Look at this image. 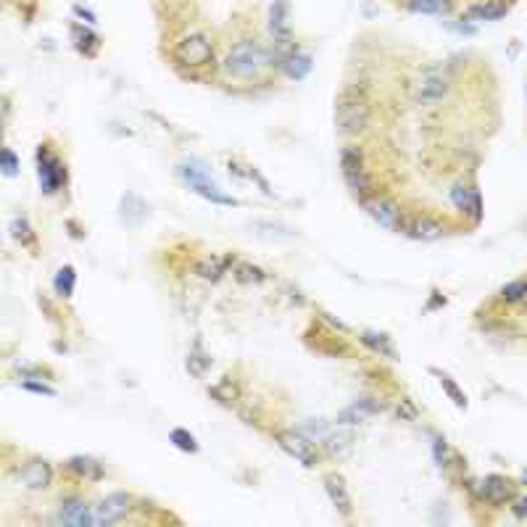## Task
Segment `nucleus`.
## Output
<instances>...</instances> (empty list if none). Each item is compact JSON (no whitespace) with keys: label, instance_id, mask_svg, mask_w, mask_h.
<instances>
[{"label":"nucleus","instance_id":"obj_15","mask_svg":"<svg viewBox=\"0 0 527 527\" xmlns=\"http://www.w3.org/2000/svg\"><path fill=\"white\" fill-rule=\"evenodd\" d=\"M227 266H230V261H227V259H221V256H206V259H200V261H198L196 272L203 277V280L217 282V280H221V277H224Z\"/></svg>","mask_w":527,"mask_h":527},{"label":"nucleus","instance_id":"obj_29","mask_svg":"<svg viewBox=\"0 0 527 527\" xmlns=\"http://www.w3.org/2000/svg\"><path fill=\"white\" fill-rule=\"evenodd\" d=\"M364 343H369L374 351L390 356V345H388V341H385L383 335H372V332H367V335H364Z\"/></svg>","mask_w":527,"mask_h":527},{"label":"nucleus","instance_id":"obj_23","mask_svg":"<svg viewBox=\"0 0 527 527\" xmlns=\"http://www.w3.org/2000/svg\"><path fill=\"white\" fill-rule=\"evenodd\" d=\"M308 69H311V64H308L306 55H290V58L285 61V71L290 74V77H296V79L303 77Z\"/></svg>","mask_w":527,"mask_h":527},{"label":"nucleus","instance_id":"obj_10","mask_svg":"<svg viewBox=\"0 0 527 527\" xmlns=\"http://www.w3.org/2000/svg\"><path fill=\"white\" fill-rule=\"evenodd\" d=\"M451 200H453V206H456L461 214L472 217L474 221L483 217V200H480V193H477L474 187L464 185V182L453 185L451 187Z\"/></svg>","mask_w":527,"mask_h":527},{"label":"nucleus","instance_id":"obj_30","mask_svg":"<svg viewBox=\"0 0 527 527\" xmlns=\"http://www.w3.org/2000/svg\"><path fill=\"white\" fill-rule=\"evenodd\" d=\"M3 172H6L8 177H13L16 172H19V158L13 156L11 148H6V151H3Z\"/></svg>","mask_w":527,"mask_h":527},{"label":"nucleus","instance_id":"obj_17","mask_svg":"<svg viewBox=\"0 0 527 527\" xmlns=\"http://www.w3.org/2000/svg\"><path fill=\"white\" fill-rule=\"evenodd\" d=\"M69 470L79 474V477H85V480H100L103 477V467L95 459H90V456H74L69 461Z\"/></svg>","mask_w":527,"mask_h":527},{"label":"nucleus","instance_id":"obj_9","mask_svg":"<svg viewBox=\"0 0 527 527\" xmlns=\"http://www.w3.org/2000/svg\"><path fill=\"white\" fill-rule=\"evenodd\" d=\"M132 509V498L124 493H114L106 495L98 506H95V527H109L114 522H119L130 514Z\"/></svg>","mask_w":527,"mask_h":527},{"label":"nucleus","instance_id":"obj_12","mask_svg":"<svg viewBox=\"0 0 527 527\" xmlns=\"http://www.w3.org/2000/svg\"><path fill=\"white\" fill-rule=\"evenodd\" d=\"M19 480H22L27 488L40 491V488H48V485H50V480H53V470H50L48 461H29L22 472H19Z\"/></svg>","mask_w":527,"mask_h":527},{"label":"nucleus","instance_id":"obj_7","mask_svg":"<svg viewBox=\"0 0 527 527\" xmlns=\"http://www.w3.org/2000/svg\"><path fill=\"white\" fill-rule=\"evenodd\" d=\"M211 53H214V48H211V40L206 34H190V37H185L182 43L177 45V58L185 66L209 64Z\"/></svg>","mask_w":527,"mask_h":527},{"label":"nucleus","instance_id":"obj_22","mask_svg":"<svg viewBox=\"0 0 527 527\" xmlns=\"http://www.w3.org/2000/svg\"><path fill=\"white\" fill-rule=\"evenodd\" d=\"M55 290H58V296H64V298H69L74 293V269H71V266H64V269L58 272V277H55Z\"/></svg>","mask_w":527,"mask_h":527},{"label":"nucleus","instance_id":"obj_26","mask_svg":"<svg viewBox=\"0 0 527 527\" xmlns=\"http://www.w3.org/2000/svg\"><path fill=\"white\" fill-rule=\"evenodd\" d=\"M409 8L417 13H438L440 8H446L443 0H409Z\"/></svg>","mask_w":527,"mask_h":527},{"label":"nucleus","instance_id":"obj_4","mask_svg":"<svg viewBox=\"0 0 527 527\" xmlns=\"http://www.w3.org/2000/svg\"><path fill=\"white\" fill-rule=\"evenodd\" d=\"M369 124V106L364 100H343L338 109V130L341 135H359Z\"/></svg>","mask_w":527,"mask_h":527},{"label":"nucleus","instance_id":"obj_20","mask_svg":"<svg viewBox=\"0 0 527 527\" xmlns=\"http://www.w3.org/2000/svg\"><path fill=\"white\" fill-rule=\"evenodd\" d=\"M501 301L506 303H522L527 301V280H514L501 287Z\"/></svg>","mask_w":527,"mask_h":527},{"label":"nucleus","instance_id":"obj_8","mask_svg":"<svg viewBox=\"0 0 527 527\" xmlns=\"http://www.w3.org/2000/svg\"><path fill=\"white\" fill-rule=\"evenodd\" d=\"M55 522L66 527H90L95 525V506H88L82 498H69L58 506Z\"/></svg>","mask_w":527,"mask_h":527},{"label":"nucleus","instance_id":"obj_28","mask_svg":"<svg viewBox=\"0 0 527 527\" xmlns=\"http://www.w3.org/2000/svg\"><path fill=\"white\" fill-rule=\"evenodd\" d=\"M440 385H443V388L449 390V395L453 398V404H456V406H464V404H467V398H464V395L459 393V388H456V385L451 383V377H446V374H440Z\"/></svg>","mask_w":527,"mask_h":527},{"label":"nucleus","instance_id":"obj_32","mask_svg":"<svg viewBox=\"0 0 527 527\" xmlns=\"http://www.w3.org/2000/svg\"><path fill=\"white\" fill-rule=\"evenodd\" d=\"M24 388H27V390H34V393H43V395H55V390H53V388H48V385L24 383Z\"/></svg>","mask_w":527,"mask_h":527},{"label":"nucleus","instance_id":"obj_13","mask_svg":"<svg viewBox=\"0 0 527 527\" xmlns=\"http://www.w3.org/2000/svg\"><path fill=\"white\" fill-rule=\"evenodd\" d=\"M64 179H66V174H64V169H61V164L55 161L53 156H48L43 151V153H40V182H43V190L45 193H55Z\"/></svg>","mask_w":527,"mask_h":527},{"label":"nucleus","instance_id":"obj_6","mask_svg":"<svg viewBox=\"0 0 527 527\" xmlns=\"http://www.w3.org/2000/svg\"><path fill=\"white\" fill-rule=\"evenodd\" d=\"M367 211L380 227L385 230H393V232H404L406 230V221H404V214L398 209V203L390 200V198H374L367 203Z\"/></svg>","mask_w":527,"mask_h":527},{"label":"nucleus","instance_id":"obj_11","mask_svg":"<svg viewBox=\"0 0 527 527\" xmlns=\"http://www.w3.org/2000/svg\"><path fill=\"white\" fill-rule=\"evenodd\" d=\"M480 495L488 504H506V501L514 498V483L501 477V474H491L480 483Z\"/></svg>","mask_w":527,"mask_h":527},{"label":"nucleus","instance_id":"obj_27","mask_svg":"<svg viewBox=\"0 0 527 527\" xmlns=\"http://www.w3.org/2000/svg\"><path fill=\"white\" fill-rule=\"evenodd\" d=\"M11 232H13V238H16V240L32 242V227H29V221H27V219H13Z\"/></svg>","mask_w":527,"mask_h":527},{"label":"nucleus","instance_id":"obj_18","mask_svg":"<svg viewBox=\"0 0 527 527\" xmlns=\"http://www.w3.org/2000/svg\"><path fill=\"white\" fill-rule=\"evenodd\" d=\"M506 13V6L501 3H493V0H485V3H477L470 8V19L474 22H493V19H501Z\"/></svg>","mask_w":527,"mask_h":527},{"label":"nucleus","instance_id":"obj_1","mask_svg":"<svg viewBox=\"0 0 527 527\" xmlns=\"http://www.w3.org/2000/svg\"><path fill=\"white\" fill-rule=\"evenodd\" d=\"M266 61H269V55L259 43H240L235 45L227 53V58H224V71L230 77L251 79L256 74H261Z\"/></svg>","mask_w":527,"mask_h":527},{"label":"nucleus","instance_id":"obj_31","mask_svg":"<svg viewBox=\"0 0 527 527\" xmlns=\"http://www.w3.org/2000/svg\"><path fill=\"white\" fill-rule=\"evenodd\" d=\"M512 512L519 519H527V495H519V498H512Z\"/></svg>","mask_w":527,"mask_h":527},{"label":"nucleus","instance_id":"obj_5","mask_svg":"<svg viewBox=\"0 0 527 527\" xmlns=\"http://www.w3.org/2000/svg\"><path fill=\"white\" fill-rule=\"evenodd\" d=\"M275 440L280 443V449L285 451V453H290L296 461H301L303 467H314L317 464V453H314L306 435H301L296 430H277Z\"/></svg>","mask_w":527,"mask_h":527},{"label":"nucleus","instance_id":"obj_21","mask_svg":"<svg viewBox=\"0 0 527 527\" xmlns=\"http://www.w3.org/2000/svg\"><path fill=\"white\" fill-rule=\"evenodd\" d=\"M345 185L351 187L356 196H364V193H369V190H372V179H369V174L362 169V172L345 174Z\"/></svg>","mask_w":527,"mask_h":527},{"label":"nucleus","instance_id":"obj_2","mask_svg":"<svg viewBox=\"0 0 527 527\" xmlns=\"http://www.w3.org/2000/svg\"><path fill=\"white\" fill-rule=\"evenodd\" d=\"M179 174H182V179H185L187 187H190L193 193H198V196L211 200V203H217V206H235V203H238L232 196L221 193L219 185H214V182L209 179V174L203 172V166H198L196 161L179 164Z\"/></svg>","mask_w":527,"mask_h":527},{"label":"nucleus","instance_id":"obj_3","mask_svg":"<svg viewBox=\"0 0 527 527\" xmlns=\"http://www.w3.org/2000/svg\"><path fill=\"white\" fill-rule=\"evenodd\" d=\"M449 88H451L449 71L440 69V66H432V69H427V71L419 77L417 100L422 106H435V103H440V100L449 95Z\"/></svg>","mask_w":527,"mask_h":527},{"label":"nucleus","instance_id":"obj_25","mask_svg":"<svg viewBox=\"0 0 527 527\" xmlns=\"http://www.w3.org/2000/svg\"><path fill=\"white\" fill-rule=\"evenodd\" d=\"M172 443H174L177 449H182V451H198V443L196 438L187 432V430H172Z\"/></svg>","mask_w":527,"mask_h":527},{"label":"nucleus","instance_id":"obj_19","mask_svg":"<svg viewBox=\"0 0 527 527\" xmlns=\"http://www.w3.org/2000/svg\"><path fill=\"white\" fill-rule=\"evenodd\" d=\"M341 166H343V174H353V172H362L364 169V156L359 148H353V145H348V148H343L341 153Z\"/></svg>","mask_w":527,"mask_h":527},{"label":"nucleus","instance_id":"obj_14","mask_svg":"<svg viewBox=\"0 0 527 527\" xmlns=\"http://www.w3.org/2000/svg\"><path fill=\"white\" fill-rule=\"evenodd\" d=\"M406 235L417 238V240H438L446 235V227L440 224L438 219H430V217H422V219L406 221Z\"/></svg>","mask_w":527,"mask_h":527},{"label":"nucleus","instance_id":"obj_24","mask_svg":"<svg viewBox=\"0 0 527 527\" xmlns=\"http://www.w3.org/2000/svg\"><path fill=\"white\" fill-rule=\"evenodd\" d=\"M235 277H238L240 282H261L264 272L259 266H251V264H238V266H235Z\"/></svg>","mask_w":527,"mask_h":527},{"label":"nucleus","instance_id":"obj_16","mask_svg":"<svg viewBox=\"0 0 527 527\" xmlns=\"http://www.w3.org/2000/svg\"><path fill=\"white\" fill-rule=\"evenodd\" d=\"M324 488H327L329 501L338 506L343 514H351V495H348L341 477H327V480H324Z\"/></svg>","mask_w":527,"mask_h":527},{"label":"nucleus","instance_id":"obj_33","mask_svg":"<svg viewBox=\"0 0 527 527\" xmlns=\"http://www.w3.org/2000/svg\"><path fill=\"white\" fill-rule=\"evenodd\" d=\"M398 414H404V417H409V419H414V417H417V411H414V409L409 406L406 401H401V406H398Z\"/></svg>","mask_w":527,"mask_h":527}]
</instances>
